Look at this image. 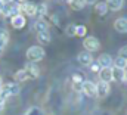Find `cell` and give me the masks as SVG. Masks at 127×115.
<instances>
[{
    "label": "cell",
    "instance_id": "1",
    "mask_svg": "<svg viewBox=\"0 0 127 115\" xmlns=\"http://www.w3.org/2000/svg\"><path fill=\"white\" fill-rule=\"evenodd\" d=\"M27 59L28 62H38L44 58V49L41 46H31L27 50Z\"/></svg>",
    "mask_w": 127,
    "mask_h": 115
},
{
    "label": "cell",
    "instance_id": "2",
    "mask_svg": "<svg viewBox=\"0 0 127 115\" xmlns=\"http://www.w3.org/2000/svg\"><path fill=\"white\" fill-rule=\"evenodd\" d=\"M19 93V86L18 83H6V84H1L0 88V96L3 99L9 97V96H16Z\"/></svg>",
    "mask_w": 127,
    "mask_h": 115
},
{
    "label": "cell",
    "instance_id": "3",
    "mask_svg": "<svg viewBox=\"0 0 127 115\" xmlns=\"http://www.w3.org/2000/svg\"><path fill=\"white\" fill-rule=\"evenodd\" d=\"M83 47L86 49L87 53H92V52H97L100 49V41L96 38L95 35H89V37H84L83 40Z\"/></svg>",
    "mask_w": 127,
    "mask_h": 115
},
{
    "label": "cell",
    "instance_id": "4",
    "mask_svg": "<svg viewBox=\"0 0 127 115\" xmlns=\"http://www.w3.org/2000/svg\"><path fill=\"white\" fill-rule=\"evenodd\" d=\"M1 13H3L4 16H9V18H12V16L18 15V13H21V6L12 1V3H9V4H4V6H3V10H1Z\"/></svg>",
    "mask_w": 127,
    "mask_h": 115
},
{
    "label": "cell",
    "instance_id": "5",
    "mask_svg": "<svg viewBox=\"0 0 127 115\" xmlns=\"http://www.w3.org/2000/svg\"><path fill=\"white\" fill-rule=\"evenodd\" d=\"M81 91L89 97H96V84L90 80H84L81 84Z\"/></svg>",
    "mask_w": 127,
    "mask_h": 115
},
{
    "label": "cell",
    "instance_id": "6",
    "mask_svg": "<svg viewBox=\"0 0 127 115\" xmlns=\"http://www.w3.org/2000/svg\"><path fill=\"white\" fill-rule=\"evenodd\" d=\"M22 69L27 72L28 78H31V80L38 78V75H40V69L37 68V65H35L34 62H27V63H25V66H24Z\"/></svg>",
    "mask_w": 127,
    "mask_h": 115
},
{
    "label": "cell",
    "instance_id": "7",
    "mask_svg": "<svg viewBox=\"0 0 127 115\" xmlns=\"http://www.w3.org/2000/svg\"><path fill=\"white\" fill-rule=\"evenodd\" d=\"M10 25L15 29H22L25 27V16L22 13H18V15L12 16L10 18Z\"/></svg>",
    "mask_w": 127,
    "mask_h": 115
},
{
    "label": "cell",
    "instance_id": "8",
    "mask_svg": "<svg viewBox=\"0 0 127 115\" xmlns=\"http://www.w3.org/2000/svg\"><path fill=\"white\" fill-rule=\"evenodd\" d=\"M109 94V84L105 81L96 83V96L97 97H106Z\"/></svg>",
    "mask_w": 127,
    "mask_h": 115
},
{
    "label": "cell",
    "instance_id": "9",
    "mask_svg": "<svg viewBox=\"0 0 127 115\" xmlns=\"http://www.w3.org/2000/svg\"><path fill=\"white\" fill-rule=\"evenodd\" d=\"M99 74V81H105V83H111L112 81V68H100Z\"/></svg>",
    "mask_w": 127,
    "mask_h": 115
},
{
    "label": "cell",
    "instance_id": "10",
    "mask_svg": "<svg viewBox=\"0 0 127 115\" xmlns=\"http://www.w3.org/2000/svg\"><path fill=\"white\" fill-rule=\"evenodd\" d=\"M96 62L99 63L100 68H112V58L109 56L108 53H102L100 56L97 58Z\"/></svg>",
    "mask_w": 127,
    "mask_h": 115
},
{
    "label": "cell",
    "instance_id": "11",
    "mask_svg": "<svg viewBox=\"0 0 127 115\" xmlns=\"http://www.w3.org/2000/svg\"><path fill=\"white\" fill-rule=\"evenodd\" d=\"M105 3L108 6V10H112V12L121 10L124 7V0H106Z\"/></svg>",
    "mask_w": 127,
    "mask_h": 115
},
{
    "label": "cell",
    "instance_id": "12",
    "mask_svg": "<svg viewBox=\"0 0 127 115\" xmlns=\"http://www.w3.org/2000/svg\"><path fill=\"white\" fill-rule=\"evenodd\" d=\"M77 60L80 65H84V66H89L92 62H93V58H92V53H87V52H81L78 56H77Z\"/></svg>",
    "mask_w": 127,
    "mask_h": 115
},
{
    "label": "cell",
    "instance_id": "13",
    "mask_svg": "<svg viewBox=\"0 0 127 115\" xmlns=\"http://www.w3.org/2000/svg\"><path fill=\"white\" fill-rule=\"evenodd\" d=\"M114 28H115V31H118V32H121V34L127 32V18H124V16L118 18V19L114 22Z\"/></svg>",
    "mask_w": 127,
    "mask_h": 115
},
{
    "label": "cell",
    "instance_id": "14",
    "mask_svg": "<svg viewBox=\"0 0 127 115\" xmlns=\"http://www.w3.org/2000/svg\"><path fill=\"white\" fill-rule=\"evenodd\" d=\"M21 10H24L25 15H30V16H34L35 15V3H31V1H24L22 6H21Z\"/></svg>",
    "mask_w": 127,
    "mask_h": 115
},
{
    "label": "cell",
    "instance_id": "15",
    "mask_svg": "<svg viewBox=\"0 0 127 115\" xmlns=\"http://www.w3.org/2000/svg\"><path fill=\"white\" fill-rule=\"evenodd\" d=\"M38 19H43L44 16H47V4L46 3H40V4H35V15Z\"/></svg>",
    "mask_w": 127,
    "mask_h": 115
},
{
    "label": "cell",
    "instance_id": "16",
    "mask_svg": "<svg viewBox=\"0 0 127 115\" xmlns=\"http://www.w3.org/2000/svg\"><path fill=\"white\" fill-rule=\"evenodd\" d=\"M124 71L126 69H120V68H115L112 66V81H124Z\"/></svg>",
    "mask_w": 127,
    "mask_h": 115
},
{
    "label": "cell",
    "instance_id": "17",
    "mask_svg": "<svg viewBox=\"0 0 127 115\" xmlns=\"http://www.w3.org/2000/svg\"><path fill=\"white\" fill-rule=\"evenodd\" d=\"M34 29L37 32H43V31H49V24L44 19H37L34 22Z\"/></svg>",
    "mask_w": 127,
    "mask_h": 115
},
{
    "label": "cell",
    "instance_id": "18",
    "mask_svg": "<svg viewBox=\"0 0 127 115\" xmlns=\"http://www.w3.org/2000/svg\"><path fill=\"white\" fill-rule=\"evenodd\" d=\"M95 12L99 15V16L106 15V12H108V6H106V3H105V1H97V3L95 4Z\"/></svg>",
    "mask_w": 127,
    "mask_h": 115
},
{
    "label": "cell",
    "instance_id": "19",
    "mask_svg": "<svg viewBox=\"0 0 127 115\" xmlns=\"http://www.w3.org/2000/svg\"><path fill=\"white\" fill-rule=\"evenodd\" d=\"M7 41H9V34L7 31L3 28H0V49L4 50V47L7 46Z\"/></svg>",
    "mask_w": 127,
    "mask_h": 115
},
{
    "label": "cell",
    "instance_id": "20",
    "mask_svg": "<svg viewBox=\"0 0 127 115\" xmlns=\"http://www.w3.org/2000/svg\"><path fill=\"white\" fill-rule=\"evenodd\" d=\"M50 32L49 31H43V32H37V40L43 44H49L50 43Z\"/></svg>",
    "mask_w": 127,
    "mask_h": 115
},
{
    "label": "cell",
    "instance_id": "21",
    "mask_svg": "<svg viewBox=\"0 0 127 115\" xmlns=\"http://www.w3.org/2000/svg\"><path fill=\"white\" fill-rule=\"evenodd\" d=\"M68 4L71 6L72 10H81V9H84V6H86L84 0H71Z\"/></svg>",
    "mask_w": 127,
    "mask_h": 115
},
{
    "label": "cell",
    "instance_id": "22",
    "mask_svg": "<svg viewBox=\"0 0 127 115\" xmlns=\"http://www.w3.org/2000/svg\"><path fill=\"white\" fill-rule=\"evenodd\" d=\"M13 78H15L18 83H22V81H27V80H28V75H27V72H25L24 69H19V71H16V72L13 74Z\"/></svg>",
    "mask_w": 127,
    "mask_h": 115
},
{
    "label": "cell",
    "instance_id": "23",
    "mask_svg": "<svg viewBox=\"0 0 127 115\" xmlns=\"http://www.w3.org/2000/svg\"><path fill=\"white\" fill-rule=\"evenodd\" d=\"M24 115H44V112L40 109V108H37V106H31V108H28Z\"/></svg>",
    "mask_w": 127,
    "mask_h": 115
},
{
    "label": "cell",
    "instance_id": "24",
    "mask_svg": "<svg viewBox=\"0 0 127 115\" xmlns=\"http://www.w3.org/2000/svg\"><path fill=\"white\" fill-rule=\"evenodd\" d=\"M114 66L115 68H120V69H126L127 68V60H124L123 58H117L114 60Z\"/></svg>",
    "mask_w": 127,
    "mask_h": 115
},
{
    "label": "cell",
    "instance_id": "25",
    "mask_svg": "<svg viewBox=\"0 0 127 115\" xmlns=\"http://www.w3.org/2000/svg\"><path fill=\"white\" fill-rule=\"evenodd\" d=\"M75 28H77L75 24H68V25L65 27V34H66L68 37H74V35H75Z\"/></svg>",
    "mask_w": 127,
    "mask_h": 115
},
{
    "label": "cell",
    "instance_id": "26",
    "mask_svg": "<svg viewBox=\"0 0 127 115\" xmlns=\"http://www.w3.org/2000/svg\"><path fill=\"white\" fill-rule=\"evenodd\" d=\"M86 32H87L86 25H77V28H75V35H78V37H86Z\"/></svg>",
    "mask_w": 127,
    "mask_h": 115
},
{
    "label": "cell",
    "instance_id": "27",
    "mask_svg": "<svg viewBox=\"0 0 127 115\" xmlns=\"http://www.w3.org/2000/svg\"><path fill=\"white\" fill-rule=\"evenodd\" d=\"M83 81H84V77H83V74H81V72H75V74L72 75V83L83 84Z\"/></svg>",
    "mask_w": 127,
    "mask_h": 115
},
{
    "label": "cell",
    "instance_id": "28",
    "mask_svg": "<svg viewBox=\"0 0 127 115\" xmlns=\"http://www.w3.org/2000/svg\"><path fill=\"white\" fill-rule=\"evenodd\" d=\"M118 58H123L124 60H127V46H123L118 50Z\"/></svg>",
    "mask_w": 127,
    "mask_h": 115
},
{
    "label": "cell",
    "instance_id": "29",
    "mask_svg": "<svg viewBox=\"0 0 127 115\" xmlns=\"http://www.w3.org/2000/svg\"><path fill=\"white\" fill-rule=\"evenodd\" d=\"M89 68H90L93 72H99V71H100V66H99V63H97V62H95V60H93V62L89 65Z\"/></svg>",
    "mask_w": 127,
    "mask_h": 115
},
{
    "label": "cell",
    "instance_id": "30",
    "mask_svg": "<svg viewBox=\"0 0 127 115\" xmlns=\"http://www.w3.org/2000/svg\"><path fill=\"white\" fill-rule=\"evenodd\" d=\"M49 18H50V22H52L53 25H56V27H59V19H58V16H56V15H50Z\"/></svg>",
    "mask_w": 127,
    "mask_h": 115
},
{
    "label": "cell",
    "instance_id": "31",
    "mask_svg": "<svg viewBox=\"0 0 127 115\" xmlns=\"http://www.w3.org/2000/svg\"><path fill=\"white\" fill-rule=\"evenodd\" d=\"M72 88L75 91H81V84H77V83H72Z\"/></svg>",
    "mask_w": 127,
    "mask_h": 115
},
{
    "label": "cell",
    "instance_id": "32",
    "mask_svg": "<svg viewBox=\"0 0 127 115\" xmlns=\"http://www.w3.org/2000/svg\"><path fill=\"white\" fill-rule=\"evenodd\" d=\"M97 1H99V0H84V3H86V4H96Z\"/></svg>",
    "mask_w": 127,
    "mask_h": 115
},
{
    "label": "cell",
    "instance_id": "33",
    "mask_svg": "<svg viewBox=\"0 0 127 115\" xmlns=\"http://www.w3.org/2000/svg\"><path fill=\"white\" fill-rule=\"evenodd\" d=\"M0 1H1L3 4H9V3H12L13 0H0Z\"/></svg>",
    "mask_w": 127,
    "mask_h": 115
},
{
    "label": "cell",
    "instance_id": "34",
    "mask_svg": "<svg viewBox=\"0 0 127 115\" xmlns=\"http://www.w3.org/2000/svg\"><path fill=\"white\" fill-rule=\"evenodd\" d=\"M3 105H4V99H3V97L0 96V109L3 108Z\"/></svg>",
    "mask_w": 127,
    "mask_h": 115
},
{
    "label": "cell",
    "instance_id": "35",
    "mask_svg": "<svg viewBox=\"0 0 127 115\" xmlns=\"http://www.w3.org/2000/svg\"><path fill=\"white\" fill-rule=\"evenodd\" d=\"M3 6H4V4H3V3L0 1V13H1V10H3Z\"/></svg>",
    "mask_w": 127,
    "mask_h": 115
},
{
    "label": "cell",
    "instance_id": "36",
    "mask_svg": "<svg viewBox=\"0 0 127 115\" xmlns=\"http://www.w3.org/2000/svg\"><path fill=\"white\" fill-rule=\"evenodd\" d=\"M124 81H127V69L124 71Z\"/></svg>",
    "mask_w": 127,
    "mask_h": 115
},
{
    "label": "cell",
    "instance_id": "37",
    "mask_svg": "<svg viewBox=\"0 0 127 115\" xmlns=\"http://www.w3.org/2000/svg\"><path fill=\"white\" fill-rule=\"evenodd\" d=\"M62 1H65V3H69V1H71V0H62Z\"/></svg>",
    "mask_w": 127,
    "mask_h": 115
},
{
    "label": "cell",
    "instance_id": "38",
    "mask_svg": "<svg viewBox=\"0 0 127 115\" xmlns=\"http://www.w3.org/2000/svg\"><path fill=\"white\" fill-rule=\"evenodd\" d=\"M0 88H1V77H0Z\"/></svg>",
    "mask_w": 127,
    "mask_h": 115
},
{
    "label": "cell",
    "instance_id": "39",
    "mask_svg": "<svg viewBox=\"0 0 127 115\" xmlns=\"http://www.w3.org/2000/svg\"><path fill=\"white\" fill-rule=\"evenodd\" d=\"M126 69H127V68H126Z\"/></svg>",
    "mask_w": 127,
    "mask_h": 115
}]
</instances>
